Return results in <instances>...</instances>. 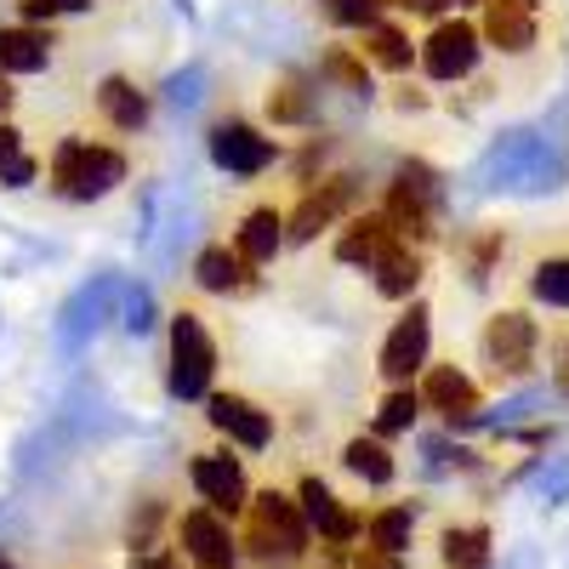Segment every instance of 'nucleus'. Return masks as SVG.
Returning <instances> with one entry per match:
<instances>
[{"instance_id": "20e7f679", "label": "nucleus", "mask_w": 569, "mask_h": 569, "mask_svg": "<svg viewBox=\"0 0 569 569\" xmlns=\"http://www.w3.org/2000/svg\"><path fill=\"white\" fill-rule=\"evenodd\" d=\"M433 206H439V177L427 166H405L393 177V194H388L393 228L410 233V240H427V233H433Z\"/></svg>"}, {"instance_id": "2eb2a0df", "label": "nucleus", "mask_w": 569, "mask_h": 569, "mask_svg": "<svg viewBox=\"0 0 569 569\" xmlns=\"http://www.w3.org/2000/svg\"><path fill=\"white\" fill-rule=\"evenodd\" d=\"M348 200H353V182L348 177H337V182L313 188V194H302V206L291 211V240H313L319 228H330V222L342 217Z\"/></svg>"}, {"instance_id": "393cba45", "label": "nucleus", "mask_w": 569, "mask_h": 569, "mask_svg": "<svg viewBox=\"0 0 569 569\" xmlns=\"http://www.w3.org/2000/svg\"><path fill=\"white\" fill-rule=\"evenodd\" d=\"M370 547H376V552H393V558H399V552L410 547V512H405V507H388V512H376V518H370Z\"/></svg>"}, {"instance_id": "dca6fc26", "label": "nucleus", "mask_w": 569, "mask_h": 569, "mask_svg": "<svg viewBox=\"0 0 569 569\" xmlns=\"http://www.w3.org/2000/svg\"><path fill=\"white\" fill-rule=\"evenodd\" d=\"M302 512H308V525H313L325 541H337V547L359 536V518H353L337 496H330L319 479H302Z\"/></svg>"}, {"instance_id": "a211bd4d", "label": "nucleus", "mask_w": 569, "mask_h": 569, "mask_svg": "<svg viewBox=\"0 0 569 569\" xmlns=\"http://www.w3.org/2000/svg\"><path fill=\"white\" fill-rule=\"evenodd\" d=\"M251 268H257V262H246L240 251L211 246V251H200V262H194V279L206 284V291H246V284H251Z\"/></svg>"}, {"instance_id": "a878e982", "label": "nucleus", "mask_w": 569, "mask_h": 569, "mask_svg": "<svg viewBox=\"0 0 569 569\" xmlns=\"http://www.w3.org/2000/svg\"><path fill=\"white\" fill-rule=\"evenodd\" d=\"M0 182H7V188L34 182V160L23 154V142H18V131H12V126H0Z\"/></svg>"}, {"instance_id": "423d86ee", "label": "nucleus", "mask_w": 569, "mask_h": 569, "mask_svg": "<svg viewBox=\"0 0 569 569\" xmlns=\"http://www.w3.org/2000/svg\"><path fill=\"white\" fill-rule=\"evenodd\" d=\"M485 353H490L496 370L525 376V370L536 365V325H530L525 313H496V319L485 325Z\"/></svg>"}, {"instance_id": "c85d7f7f", "label": "nucleus", "mask_w": 569, "mask_h": 569, "mask_svg": "<svg viewBox=\"0 0 569 569\" xmlns=\"http://www.w3.org/2000/svg\"><path fill=\"white\" fill-rule=\"evenodd\" d=\"M268 114H273V120H284V126H291V120H308V91H302L297 80H284V86L273 91V98H268Z\"/></svg>"}, {"instance_id": "7ed1b4c3", "label": "nucleus", "mask_w": 569, "mask_h": 569, "mask_svg": "<svg viewBox=\"0 0 569 569\" xmlns=\"http://www.w3.org/2000/svg\"><path fill=\"white\" fill-rule=\"evenodd\" d=\"M217 348L206 337L200 313H171V393L177 399H200L211 388Z\"/></svg>"}, {"instance_id": "f3484780", "label": "nucleus", "mask_w": 569, "mask_h": 569, "mask_svg": "<svg viewBox=\"0 0 569 569\" xmlns=\"http://www.w3.org/2000/svg\"><path fill=\"white\" fill-rule=\"evenodd\" d=\"M52 58V34L46 29H0V69L7 74H34Z\"/></svg>"}, {"instance_id": "f704fd0d", "label": "nucleus", "mask_w": 569, "mask_h": 569, "mask_svg": "<svg viewBox=\"0 0 569 569\" xmlns=\"http://www.w3.org/2000/svg\"><path fill=\"white\" fill-rule=\"evenodd\" d=\"M558 382L569 388V353H563V365H558Z\"/></svg>"}, {"instance_id": "2f4dec72", "label": "nucleus", "mask_w": 569, "mask_h": 569, "mask_svg": "<svg viewBox=\"0 0 569 569\" xmlns=\"http://www.w3.org/2000/svg\"><path fill=\"white\" fill-rule=\"evenodd\" d=\"M23 18H63V12H86L91 0H18Z\"/></svg>"}, {"instance_id": "f8f14e48", "label": "nucleus", "mask_w": 569, "mask_h": 569, "mask_svg": "<svg viewBox=\"0 0 569 569\" xmlns=\"http://www.w3.org/2000/svg\"><path fill=\"white\" fill-rule=\"evenodd\" d=\"M485 40L501 52H530L536 46V0H490Z\"/></svg>"}, {"instance_id": "412c9836", "label": "nucleus", "mask_w": 569, "mask_h": 569, "mask_svg": "<svg viewBox=\"0 0 569 569\" xmlns=\"http://www.w3.org/2000/svg\"><path fill=\"white\" fill-rule=\"evenodd\" d=\"M279 228H284V222H279L273 211H251L246 228H240V246H233V251H240L246 262H268V257L279 251V240H284Z\"/></svg>"}, {"instance_id": "6e6552de", "label": "nucleus", "mask_w": 569, "mask_h": 569, "mask_svg": "<svg viewBox=\"0 0 569 569\" xmlns=\"http://www.w3.org/2000/svg\"><path fill=\"white\" fill-rule=\"evenodd\" d=\"M421 359H427V308L416 302L393 325V337L382 342V376H388V382H410V376L421 370Z\"/></svg>"}, {"instance_id": "9b49d317", "label": "nucleus", "mask_w": 569, "mask_h": 569, "mask_svg": "<svg viewBox=\"0 0 569 569\" xmlns=\"http://www.w3.org/2000/svg\"><path fill=\"white\" fill-rule=\"evenodd\" d=\"M194 490L211 501V512H240L246 507V472L233 456H200L194 461Z\"/></svg>"}, {"instance_id": "72a5a7b5", "label": "nucleus", "mask_w": 569, "mask_h": 569, "mask_svg": "<svg viewBox=\"0 0 569 569\" xmlns=\"http://www.w3.org/2000/svg\"><path fill=\"white\" fill-rule=\"evenodd\" d=\"M7 109H12V86H7V69H0V126H7Z\"/></svg>"}, {"instance_id": "9d476101", "label": "nucleus", "mask_w": 569, "mask_h": 569, "mask_svg": "<svg viewBox=\"0 0 569 569\" xmlns=\"http://www.w3.org/2000/svg\"><path fill=\"white\" fill-rule=\"evenodd\" d=\"M206 416H211L217 433H228L233 445H246V450H262L268 445V416L251 399H240V393H217L206 405Z\"/></svg>"}, {"instance_id": "aec40b11", "label": "nucleus", "mask_w": 569, "mask_h": 569, "mask_svg": "<svg viewBox=\"0 0 569 569\" xmlns=\"http://www.w3.org/2000/svg\"><path fill=\"white\" fill-rule=\"evenodd\" d=\"M416 284H421V257L416 251L393 246L382 262H376V291H382V297H410Z\"/></svg>"}, {"instance_id": "4468645a", "label": "nucleus", "mask_w": 569, "mask_h": 569, "mask_svg": "<svg viewBox=\"0 0 569 569\" xmlns=\"http://www.w3.org/2000/svg\"><path fill=\"white\" fill-rule=\"evenodd\" d=\"M182 547L200 569H233V541H228V525L217 512H188L182 518Z\"/></svg>"}, {"instance_id": "f03ea898", "label": "nucleus", "mask_w": 569, "mask_h": 569, "mask_svg": "<svg viewBox=\"0 0 569 569\" xmlns=\"http://www.w3.org/2000/svg\"><path fill=\"white\" fill-rule=\"evenodd\" d=\"M246 547L257 558H297L308 547V512L297 501H284L279 490H262L251 501V525H246Z\"/></svg>"}, {"instance_id": "c756f323", "label": "nucleus", "mask_w": 569, "mask_h": 569, "mask_svg": "<svg viewBox=\"0 0 569 569\" xmlns=\"http://www.w3.org/2000/svg\"><path fill=\"white\" fill-rule=\"evenodd\" d=\"M325 7H330V18H337V23L376 29V7H382V0H325Z\"/></svg>"}, {"instance_id": "bb28decb", "label": "nucleus", "mask_w": 569, "mask_h": 569, "mask_svg": "<svg viewBox=\"0 0 569 569\" xmlns=\"http://www.w3.org/2000/svg\"><path fill=\"white\" fill-rule=\"evenodd\" d=\"M530 291L552 308H569V262H541L536 279H530Z\"/></svg>"}, {"instance_id": "4be33fe9", "label": "nucleus", "mask_w": 569, "mask_h": 569, "mask_svg": "<svg viewBox=\"0 0 569 569\" xmlns=\"http://www.w3.org/2000/svg\"><path fill=\"white\" fill-rule=\"evenodd\" d=\"M342 461L359 472L365 485H388V479H393V456L376 445V439H353V445L342 450Z\"/></svg>"}, {"instance_id": "0eeeda50", "label": "nucleus", "mask_w": 569, "mask_h": 569, "mask_svg": "<svg viewBox=\"0 0 569 569\" xmlns=\"http://www.w3.org/2000/svg\"><path fill=\"white\" fill-rule=\"evenodd\" d=\"M211 160H217L222 171H233V177H257V171H268V160H273V142H268L262 131L240 126V120H228V126L211 131Z\"/></svg>"}, {"instance_id": "6ab92c4d", "label": "nucleus", "mask_w": 569, "mask_h": 569, "mask_svg": "<svg viewBox=\"0 0 569 569\" xmlns=\"http://www.w3.org/2000/svg\"><path fill=\"white\" fill-rule=\"evenodd\" d=\"M98 103H103V114L120 126V131H137L142 120H149V103H142V91L131 86V80H103V91H98Z\"/></svg>"}, {"instance_id": "e433bc0d", "label": "nucleus", "mask_w": 569, "mask_h": 569, "mask_svg": "<svg viewBox=\"0 0 569 569\" xmlns=\"http://www.w3.org/2000/svg\"><path fill=\"white\" fill-rule=\"evenodd\" d=\"M0 569H12V563H7V558H0Z\"/></svg>"}, {"instance_id": "7c9ffc66", "label": "nucleus", "mask_w": 569, "mask_h": 569, "mask_svg": "<svg viewBox=\"0 0 569 569\" xmlns=\"http://www.w3.org/2000/svg\"><path fill=\"white\" fill-rule=\"evenodd\" d=\"M325 74H330V80H342L348 91H370V74H365V63H353L348 52H330V58H325Z\"/></svg>"}, {"instance_id": "1a4fd4ad", "label": "nucleus", "mask_w": 569, "mask_h": 569, "mask_svg": "<svg viewBox=\"0 0 569 569\" xmlns=\"http://www.w3.org/2000/svg\"><path fill=\"white\" fill-rule=\"evenodd\" d=\"M393 246H399L393 217H388V211H370V217H353V222H348V233L337 240V257H342V262H370V268H376Z\"/></svg>"}, {"instance_id": "473e14b6", "label": "nucleus", "mask_w": 569, "mask_h": 569, "mask_svg": "<svg viewBox=\"0 0 569 569\" xmlns=\"http://www.w3.org/2000/svg\"><path fill=\"white\" fill-rule=\"evenodd\" d=\"M388 7H410V12H427V18H439L450 0H388Z\"/></svg>"}, {"instance_id": "f257e3e1", "label": "nucleus", "mask_w": 569, "mask_h": 569, "mask_svg": "<svg viewBox=\"0 0 569 569\" xmlns=\"http://www.w3.org/2000/svg\"><path fill=\"white\" fill-rule=\"evenodd\" d=\"M126 177V160L98 142H63L52 154V188L63 200H103L109 188Z\"/></svg>"}, {"instance_id": "c9c22d12", "label": "nucleus", "mask_w": 569, "mask_h": 569, "mask_svg": "<svg viewBox=\"0 0 569 569\" xmlns=\"http://www.w3.org/2000/svg\"><path fill=\"white\" fill-rule=\"evenodd\" d=\"M456 7H490V0H456Z\"/></svg>"}, {"instance_id": "ddd939ff", "label": "nucleus", "mask_w": 569, "mask_h": 569, "mask_svg": "<svg viewBox=\"0 0 569 569\" xmlns=\"http://www.w3.org/2000/svg\"><path fill=\"white\" fill-rule=\"evenodd\" d=\"M421 399L433 405L445 421H479V388L467 382L461 370L439 365V370H427V382H421Z\"/></svg>"}, {"instance_id": "39448f33", "label": "nucleus", "mask_w": 569, "mask_h": 569, "mask_svg": "<svg viewBox=\"0 0 569 569\" xmlns=\"http://www.w3.org/2000/svg\"><path fill=\"white\" fill-rule=\"evenodd\" d=\"M472 63H479V29L461 23V18L439 23L421 46V69L433 80H461V74H472Z\"/></svg>"}, {"instance_id": "5701e85b", "label": "nucleus", "mask_w": 569, "mask_h": 569, "mask_svg": "<svg viewBox=\"0 0 569 569\" xmlns=\"http://www.w3.org/2000/svg\"><path fill=\"white\" fill-rule=\"evenodd\" d=\"M365 58L382 69H410V40L388 23H376V29H365Z\"/></svg>"}, {"instance_id": "cd10ccee", "label": "nucleus", "mask_w": 569, "mask_h": 569, "mask_svg": "<svg viewBox=\"0 0 569 569\" xmlns=\"http://www.w3.org/2000/svg\"><path fill=\"white\" fill-rule=\"evenodd\" d=\"M416 410H421V393L399 388V393L382 399V416H376V427H382V433H405V427L416 421Z\"/></svg>"}, {"instance_id": "b1692460", "label": "nucleus", "mask_w": 569, "mask_h": 569, "mask_svg": "<svg viewBox=\"0 0 569 569\" xmlns=\"http://www.w3.org/2000/svg\"><path fill=\"white\" fill-rule=\"evenodd\" d=\"M445 563L450 569H485L490 563V536L485 530H450L445 536Z\"/></svg>"}]
</instances>
